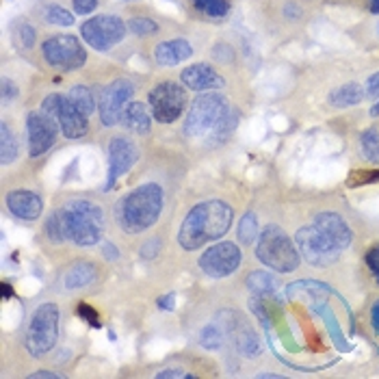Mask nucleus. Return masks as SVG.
Segmentation results:
<instances>
[{
	"label": "nucleus",
	"mask_w": 379,
	"mask_h": 379,
	"mask_svg": "<svg viewBox=\"0 0 379 379\" xmlns=\"http://www.w3.org/2000/svg\"><path fill=\"white\" fill-rule=\"evenodd\" d=\"M364 89L362 85L358 83H349V85H343L338 89H334V92L329 94V102L331 106H336V108H347V106H355V104H360L364 100Z\"/></svg>",
	"instance_id": "4be33fe9"
},
{
	"label": "nucleus",
	"mask_w": 379,
	"mask_h": 379,
	"mask_svg": "<svg viewBox=\"0 0 379 379\" xmlns=\"http://www.w3.org/2000/svg\"><path fill=\"white\" fill-rule=\"evenodd\" d=\"M126 3H130V0H126Z\"/></svg>",
	"instance_id": "6e6d98bb"
},
{
	"label": "nucleus",
	"mask_w": 379,
	"mask_h": 379,
	"mask_svg": "<svg viewBox=\"0 0 379 379\" xmlns=\"http://www.w3.org/2000/svg\"><path fill=\"white\" fill-rule=\"evenodd\" d=\"M31 377H33V379H39V377H50V379H55V377H59V375L52 373V371H39V373H33Z\"/></svg>",
	"instance_id": "09e8293b"
},
{
	"label": "nucleus",
	"mask_w": 379,
	"mask_h": 379,
	"mask_svg": "<svg viewBox=\"0 0 379 379\" xmlns=\"http://www.w3.org/2000/svg\"><path fill=\"white\" fill-rule=\"evenodd\" d=\"M68 100L80 110L83 115H92L94 110H96V98L92 94V89L85 87V85H76L70 89V94H68Z\"/></svg>",
	"instance_id": "b1692460"
},
{
	"label": "nucleus",
	"mask_w": 379,
	"mask_h": 379,
	"mask_svg": "<svg viewBox=\"0 0 379 379\" xmlns=\"http://www.w3.org/2000/svg\"><path fill=\"white\" fill-rule=\"evenodd\" d=\"M295 245L299 250V256L312 264V266H329L338 260V256L343 254L338 248H334V245L315 228V226H306V228H299L297 234H295Z\"/></svg>",
	"instance_id": "9d476101"
},
{
	"label": "nucleus",
	"mask_w": 379,
	"mask_h": 379,
	"mask_svg": "<svg viewBox=\"0 0 379 379\" xmlns=\"http://www.w3.org/2000/svg\"><path fill=\"white\" fill-rule=\"evenodd\" d=\"M148 100H150L152 117L161 124H171L185 113L187 89L173 80H163L152 89Z\"/></svg>",
	"instance_id": "6e6552de"
},
{
	"label": "nucleus",
	"mask_w": 379,
	"mask_h": 379,
	"mask_svg": "<svg viewBox=\"0 0 379 379\" xmlns=\"http://www.w3.org/2000/svg\"><path fill=\"white\" fill-rule=\"evenodd\" d=\"M258 377H271V379H278V377H282L280 373H260Z\"/></svg>",
	"instance_id": "603ef678"
},
{
	"label": "nucleus",
	"mask_w": 379,
	"mask_h": 379,
	"mask_svg": "<svg viewBox=\"0 0 379 379\" xmlns=\"http://www.w3.org/2000/svg\"><path fill=\"white\" fill-rule=\"evenodd\" d=\"M230 104L221 94H202L197 96L189 108L185 122V132L189 137H202L213 132L230 113Z\"/></svg>",
	"instance_id": "39448f33"
},
{
	"label": "nucleus",
	"mask_w": 379,
	"mask_h": 379,
	"mask_svg": "<svg viewBox=\"0 0 379 379\" xmlns=\"http://www.w3.org/2000/svg\"><path fill=\"white\" fill-rule=\"evenodd\" d=\"M379 183V171L375 169H358V171H351L347 185L349 187H362V185H373Z\"/></svg>",
	"instance_id": "72a5a7b5"
},
{
	"label": "nucleus",
	"mask_w": 379,
	"mask_h": 379,
	"mask_svg": "<svg viewBox=\"0 0 379 379\" xmlns=\"http://www.w3.org/2000/svg\"><path fill=\"white\" fill-rule=\"evenodd\" d=\"M180 80L185 87L191 89V92H213V89H221L226 85L224 76H221L217 70H213L206 63L189 65L187 70H183Z\"/></svg>",
	"instance_id": "2eb2a0df"
},
{
	"label": "nucleus",
	"mask_w": 379,
	"mask_h": 379,
	"mask_svg": "<svg viewBox=\"0 0 379 379\" xmlns=\"http://www.w3.org/2000/svg\"><path fill=\"white\" fill-rule=\"evenodd\" d=\"M371 115H373V117H377V115H379V102H377V104H373V108H371Z\"/></svg>",
	"instance_id": "864d4df0"
},
{
	"label": "nucleus",
	"mask_w": 379,
	"mask_h": 379,
	"mask_svg": "<svg viewBox=\"0 0 379 379\" xmlns=\"http://www.w3.org/2000/svg\"><path fill=\"white\" fill-rule=\"evenodd\" d=\"M72 3H74V11L78 15H87L98 7L100 0H72Z\"/></svg>",
	"instance_id": "ea45409f"
},
{
	"label": "nucleus",
	"mask_w": 379,
	"mask_h": 379,
	"mask_svg": "<svg viewBox=\"0 0 379 379\" xmlns=\"http://www.w3.org/2000/svg\"><path fill=\"white\" fill-rule=\"evenodd\" d=\"M3 293H5V299L13 297V291H11V286H9V284H3Z\"/></svg>",
	"instance_id": "3c124183"
},
{
	"label": "nucleus",
	"mask_w": 379,
	"mask_h": 379,
	"mask_svg": "<svg viewBox=\"0 0 379 379\" xmlns=\"http://www.w3.org/2000/svg\"><path fill=\"white\" fill-rule=\"evenodd\" d=\"M78 315L85 319V321H89V325L92 327H100V321H98V312L92 308V306H78Z\"/></svg>",
	"instance_id": "58836bf2"
},
{
	"label": "nucleus",
	"mask_w": 379,
	"mask_h": 379,
	"mask_svg": "<svg viewBox=\"0 0 379 379\" xmlns=\"http://www.w3.org/2000/svg\"><path fill=\"white\" fill-rule=\"evenodd\" d=\"M284 11H286V15H288V17H291V15L299 17V15H301V9H299V5H297V3H288Z\"/></svg>",
	"instance_id": "a18cd8bd"
},
{
	"label": "nucleus",
	"mask_w": 379,
	"mask_h": 379,
	"mask_svg": "<svg viewBox=\"0 0 379 379\" xmlns=\"http://www.w3.org/2000/svg\"><path fill=\"white\" fill-rule=\"evenodd\" d=\"M362 152L371 163H379V128H366L360 137Z\"/></svg>",
	"instance_id": "cd10ccee"
},
{
	"label": "nucleus",
	"mask_w": 379,
	"mask_h": 379,
	"mask_svg": "<svg viewBox=\"0 0 379 379\" xmlns=\"http://www.w3.org/2000/svg\"><path fill=\"white\" fill-rule=\"evenodd\" d=\"M63 102H65V98H63L61 94H50V96L43 98V102H41V110H43V113H46V115H50L52 120H59V113H61Z\"/></svg>",
	"instance_id": "f704fd0d"
},
{
	"label": "nucleus",
	"mask_w": 379,
	"mask_h": 379,
	"mask_svg": "<svg viewBox=\"0 0 379 379\" xmlns=\"http://www.w3.org/2000/svg\"><path fill=\"white\" fill-rule=\"evenodd\" d=\"M224 338H226V329L219 325H206L202 334H199V343H202L204 349H219L224 345Z\"/></svg>",
	"instance_id": "c85d7f7f"
},
{
	"label": "nucleus",
	"mask_w": 379,
	"mask_h": 379,
	"mask_svg": "<svg viewBox=\"0 0 379 379\" xmlns=\"http://www.w3.org/2000/svg\"><path fill=\"white\" fill-rule=\"evenodd\" d=\"M139 159V150L132 143V139L117 135L110 139L108 143V178H106V191L113 189V185L120 180V178L137 163Z\"/></svg>",
	"instance_id": "4468645a"
},
{
	"label": "nucleus",
	"mask_w": 379,
	"mask_h": 379,
	"mask_svg": "<svg viewBox=\"0 0 379 379\" xmlns=\"http://www.w3.org/2000/svg\"><path fill=\"white\" fill-rule=\"evenodd\" d=\"M41 55L52 70L72 72L87 63V52L76 35H55L41 43Z\"/></svg>",
	"instance_id": "0eeeda50"
},
{
	"label": "nucleus",
	"mask_w": 379,
	"mask_h": 379,
	"mask_svg": "<svg viewBox=\"0 0 379 379\" xmlns=\"http://www.w3.org/2000/svg\"><path fill=\"white\" fill-rule=\"evenodd\" d=\"M213 59L219 63H230L234 59V50L228 46V43H217L213 48Z\"/></svg>",
	"instance_id": "c9c22d12"
},
{
	"label": "nucleus",
	"mask_w": 379,
	"mask_h": 379,
	"mask_svg": "<svg viewBox=\"0 0 379 379\" xmlns=\"http://www.w3.org/2000/svg\"><path fill=\"white\" fill-rule=\"evenodd\" d=\"M371 325H373V329L379 334V299L375 301V306H373V310H371Z\"/></svg>",
	"instance_id": "c03bdc74"
},
{
	"label": "nucleus",
	"mask_w": 379,
	"mask_h": 379,
	"mask_svg": "<svg viewBox=\"0 0 379 379\" xmlns=\"http://www.w3.org/2000/svg\"><path fill=\"white\" fill-rule=\"evenodd\" d=\"M159 250H161V241H159V238H152V241H148V243L143 245L141 256H143L145 260H152L156 254H159Z\"/></svg>",
	"instance_id": "a19ab883"
},
{
	"label": "nucleus",
	"mask_w": 379,
	"mask_h": 379,
	"mask_svg": "<svg viewBox=\"0 0 379 379\" xmlns=\"http://www.w3.org/2000/svg\"><path fill=\"white\" fill-rule=\"evenodd\" d=\"M152 115L148 113L145 104L141 102H128L122 108V115H120V124L124 128H128L130 132H137V135H145L152 128Z\"/></svg>",
	"instance_id": "aec40b11"
},
{
	"label": "nucleus",
	"mask_w": 379,
	"mask_h": 379,
	"mask_svg": "<svg viewBox=\"0 0 379 379\" xmlns=\"http://www.w3.org/2000/svg\"><path fill=\"white\" fill-rule=\"evenodd\" d=\"M35 29L31 24H27V22H22V24L15 29V41H17V46L20 48H24V50H31L35 46Z\"/></svg>",
	"instance_id": "473e14b6"
},
{
	"label": "nucleus",
	"mask_w": 379,
	"mask_h": 379,
	"mask_svg": "<svg viewBox=\"0 0 379 379\" xmlns=\"http://www.w3.org/2000/svg\"><path fill=\"white\" fill-rule=\"evenodd\" d=\"M0 156H3V165H9L17 159V141L13 137V132L9 130L7 122L0 124Z\"/></svg>",
	"instance_id": "393cba45"
},
{
	"label": "nucleus",
	"mask_w": 379,
	"mask_h": 379,
	"mask_svg": "<svg viewBox=\"0 0 379 379\" xmlns=\"http://www.w3.org/2000/svg\"><path fill=\"white\" fill-rule=\"evenodd\" d=\"M236 232H238V241L243 245H252L258 238V217H256L254 210H248L243 215Z\"/></svg>",
	"instance_id": "bb28decb"
},
{
	"label": "nucleus",
	"mask_w": 379,
	"mask_h": 379,
	"mask_svg": "<svg viewBox=\"0 0 379 379\" xmlns=\"http://www.w3.org/2000/svg\"><path fill=\"white\" fill-rule=\"evenodd\" d=\"M197 11H202L208 17L221 20L230 11V0H191Z\"/></svg>",
	"instance_id": "a878e982"
},
{
	"label": "nucleus",
	"mask_w": 379,
	"mask_h": 379,
	"mask_svg": "<svg viewBox=\"0 0 379 379\" xmlns=\"http://www.w3.org/2000/svg\"><path fill=\"white\" fill-rule=\"evenodd\" d=\"M159 377H161V379H165V377H189V373H183V371L171 369V371H163V373H159Z\"/></svg>",
	"instance_id": "49530a36"
},
{
	"label": "nucleus",
	"mask_w": 379,
	"mask_h": 379,
	"mask_svg": "<svg viewBox=\"0 0 379 379\" xmlns=\"http://www.w3.org/2000/svg\"><path fill=\"white\" fill-rule=\"evenodd\" d=\"M243 254L238 250V245L234 243H217L213 248H208L202 256H199V269H202L208 278L221 280L232 276L241 266Z\"/></svg>",
	"instance_id": "9b49d317"
},
{
	"label": "nucleus",
	"mask_w": 379,
	"mask_h": 379,
	"mask_svg": "<svg viewBox=\"0 0 379 379\" xmlns=\"http://www.w3.org/2000/svg\"><path fill=\"white\" fill-rule=\"evenodd\" d=\"M59 338V306L41 303L31 317L27 331V349L35 358H41L55 349Z\"/></svg>",
	"instance_id": "423d86ee"
},
{
	"label": "nucleus",
	"mask_w": 379,
	"mask_h": 379,
	"mask_svg": "<svg viewBox=\"0 0 379 379\" xmlns=\"http://www.w3.org/2000/svg\"><path fill=\"white\" fill-rule=\"evenodd\" d=\"M248 288L256 297H262V299L264 297H276L278 280L271 273H266V271H254L248 278Z\"/></svg>",
	"instance_id": "5701e85b"
},
{
	"label": "nucleus",
	"mask_w": 379,
	"mask_h": 379,
	"mask_svg": "<svg viewBox=\"0 0 379 379\" xmlns=\"http://www.w3.org/2000/svg\"><path fill=\"white\" fill-rule=\"evenodd\" d=\"M0 94H3V102L5 104H9V102H13L15 98H17V85L13 83V80H9V78H3V87H0Z\"/></svg>",
	"instance_id": "e433bc0d"
},
{
	"label": "nucleus",
	"mask_w": 379,
	"mask_h": 379,
	"mask_svg": "<svg viewBox=\"0 0 379 379\" xmlns=\"http://www.w3.org/2000/svg\"><path fill=\"white\" fill-rule=\"evenodd\" d=\"M59 128L61 132L68 139H83L87 132H89V122L87 115H83L80 110L65 98L63 106H61V113H59Z\"/></svg>",
	"instance_id": "a211bd4d"
},
{
	"label": "nucleus",
	"mask_w": 379,
	"mask_h": 379,
	"mask_svg": "<svg viewBox=\"0 0 379 379\" xmlns=\"http://www.w3.org/2000/svg\"><path fill=\"white\" fill-rule=\"evenodd\" d=\"M46 234L52 243H63L68 241L65 238V230H63V221H61V215L59 210H55L48 219H46Z\"/></svg>",
	"instance_id": "2f4dec72"
},
{
	"label": "nucleus",
	"mask_w": 379,
	"mask_h": 379,
	"mask_svg": "<svg viewBox=\"0 0 379 379\" xmlns=\"http://www.w3.org/2000/svg\"><path fill=\"white\" fill-rule=\"evenodd\" d=\"M65 238L72 241L78 248H92L100 243L104 230L102 208L87 199H72L63 208H59Z\"/></svg>",
	"instance_id": "7ed1b4c3"
},
{
	"label": "nucleus",
	"mask_w": 379,
	"mask_h": 379,
	"mask_svg": "<svg viewBox=\"0 0 379 379\" xmlns=\"http://www.w3.org/2000/svg\"><path fill=\"white\" fill-rule=\"evenodd\" d=\"M159 306H161V308H165V310H171V308H173V295L169 293L167 297H163V299L159 301Z\"/></svg>",
	"instance_id": "de8ad7c7"
},
{
	"label": "nucleus",
	"mask_w": 379,
	"mask_h": 379,
	"mask_svg": "<svg viewBox=\"0 0 379 379\" xmlns=\"http://www.w3.org/2000/svg\"><path fill=\"white\" fill-rule=\"evenodd\" d=\"M27 132H29V154L33 159L41 156L43 152H48L55 141H57V132H59V122L52 120L41 110H33L27 117Z\"/></svg>",
	"instance_id": "ddd939ff"
},
{
	"label": "nucleus",
	"mask_w": 379,
	"mask_h": 379,
	"mask_svg": "<svg viewBox=\"0 0 379 379\" xmlns=\"http://www.w3.org/2000/svg\"><path fill=\"white\" fill-rule=\"evenodd\" d=\"M256 258L278 273H291L299 266V250L278 226H266L256 245Z\"/></svg>",
	"instance_id": "20e7f679"
},
{
	"label": "nucleus",
	"mask_w": 379,
	"mask_h": 379,
	"mask_svg": "<svg viewBox=\"0 0 379 379\" xmlns=\"http://www.w3.org/2000/svg\"><path fill=\"white\" fill-rule=\"evenodd\" d=\"M366 94L373 98H379V72H375L369 80H366Z\"/></svg>",
	"instance_id": "79ce46f5"
},
{
	"label": "nucleus",
	"mask_w": 379,
	"mask_h": 379,
	"mask_svg": "<svg viewBox=\"0 0 379 379\" xmlns=\"http://www.w3.org/2000/svg\"><path fill=\"white\" fill-rule=\"evenodd\" d=\"M366 264H369V269L373 271L375 280L379 282V243L373 245V248L366 252Z\"/></svg>",
	"instance_id": "4c0bfd02"
},
{
	"label": "nucleus",
	"mask_w": 379,
	"mask_h": 379,
	"mask_svg": "<svg viewBox=\"0 0 379 379\" xmlns=\"http://www.w3.org/2000/svg\"><path fill=\"white\" fill-rule=\"evenodd\" d=\"M96 278H98L96 264L80 260V262H76L72 266L68 273H65V288H70V291H74V288H85V286L92 284Z\"/></svg>",
	"instance_id": "412c9836"
},
{
	"label": "nucleus",
	"mask_w": 379,
	"mask_h": 379,
	"mask_svg": "<svg viewBox=\"0 0 379 379\" xmlns=\"http://www.w3.org/2000/svg\"><path fill=\"white\" fill-rule=\"evenodd\" d=\"M232 208L219 199H208V202L197 204L185 217L180 232H178V243L187 252H195L204 248L206 243H213L224 236L232 226Z\"/></svg>",
	"instance_id": "f257e3e1"
},
{
	"label": "nucleus",
	"mask_w": 379,
	"mask_h": 379,
	"mask_svg": "<svg viewBox=\"0 0 379 379\" xmlns=\"http://www.w3.org/2000/svg\"><path fill=\"white\" fill-rule=\"evenodd\" d=\"M102 254H104L106 260H110V262L120 258V252L115 250V245H113V243H102Z\"/></svg>",
	"instance_id": "37998d69"
},
{
	"label": "nucleus",
	"mask_w": 379,
	"mask_h": 379,
	"mask_svg": "<svg viewBox=\"0 0 379 379\" xmlns=\"http://www.w3.org/2000/svg\"><path fill=\"white\" fill-rule=\"evenodd\" d=\"M126 24L117 15H96L89 17L80 27V37L92 46L94 50L106 52L126 37Z\"/></svg>",
	"instance_id": "1a4fd4ad"
},
{
	"label": "nucleus",
	"mask_w": 379,
	"mask_h": 379,
	"mask_svg": "<svg viewBox=\"0 0 379 379\" xmlns=\"http://www.w3.org/2000/svg\"><path fill=\"white\" fill-rule=\"evenodd\" d=\"M315 228L334 245V248H338L341 252H345L351 245L353 234H351L349 226L345 224V219L338 217L336 213H321V215H317Z\"/></svg>",
	"instance_id": "dca6fc26"
},
{
	"label": "nucleus",
	"mask_w": 379,
	"mask_h": 379,
	"mask_svg": "<svg viewBox=\"0 0 379 379\" xmlns=\"http://www.w3.org/2000/svg\"><path fill=\"white\" fill-rule=\"evenodd\" d=\"M163 210V189L159 185H141L124 195L115 206V219L126 234H141L150 230Z\"/></svg>",
	"instance_id": "f03ea898"
},
{
	"label": "nucleus",
	"mask_w": 379,
	"mask_h": 379,
	"mask_svg": "<svg viewBox=\"0 0 379 379\" xmlns=\"http://www.w3.org/2000/svg\"><path fill=\"white\" fill-rule=\"evenodd\" d=\"M377 35H379V24H377Z\"/></svg>",
	"instance_id": "5fc2aeb1"
},
{
	"label": "nucleus",
	"mask_w": 379,
	"mask_h": 379,
	"mask_svg": "<svg viewBox=\"0 0 379 379\" xmlns=\"http://www.w3.org/2000/svg\"><path fill=\"white\" fill-rule=\"evenodd\" d=\"M43 15H46V20L55 27H72L74 24V15L68 9L59 7V5L46 7V13H43Z\"/></svg>",
	"instance_id": "7c9ffc66"
},
{
	"label": "nucleus",
	"mask_w": 379,
	"mask_h": 379,
	"mask_svg": "<svg viewBox=\"0 0 379 379\" xmlns=\"http://www.w3.org/2000/svg\"><path fill=\"white\" fill-rule=\"evenodd\" d=\"M369 5H371V11L379 15V0H369Z\"/></svg>",
	"instance_id": "8fccbe9b"
},
{
	"label": "nucleus",
	"mask_w": 379,
	"mask_h": 379,
	"mask_svg": "<svg viewBox=\"0 0 379 379\" xmlns=\"http://www.w3.org/2000/svg\"><path fill=\"white\" fill-rule=\"evenodd\" d=\"M193 55V46L187 41V39H169V41H163L156 46L154 50V59L159 65H178L187 61L189 57Z\"/></svg>",
	"instance_id": "6ab92c4d"
},
{
	"label": "nucleus",
	"mask_w": 379,
	"mask_h": 379,
	"mask_svg": "<svg viewBox=\"0 0 379 379\" xmlns=\"http://www.w3.org/2000/svg\"><path fill=\"white\" fill-rule=\"evenodd\" d=\"M126 27H128V31H130L132 35H139V37H148V35H154L156 31H159V24H156L154 20L141 17V15L130 17V22H128Z\"/></svg>",
	"instance_id": "c756f323"
},
{
	"label": "nucleus",
	"mask_w": 379,
	"mask_h": 379,
	"mask_svg": "<svg viewBox=\"0 0 379 379\" xmlns=\"http://www.w3.org/2000/svg\"><path fill=\"white\" fill-rule=\"evenodd\" d=\"M7 206H9L11 215H15L17 219L35 221L41 215L43 202H41V197L35 191L17 189V191H11L7 195Z\"/></svg>",
	"instance_id": "f3484780"
},
{
	"label": "nucleus",
	"mask_w": 379,
	"mask_h": 379,
	"mask_svg": "<svg viewBox=\"0 0 379 379\" xmlns=\"http://www.w3.org/2000/svg\"><path fill=\"white\" fill-rule=\"evenodd\" d=\"M135 96V85L128 78H117L102 89L100 96V120L104 126L120 124L122 108L128 104V100Z\"/></svg>",
	"instance_id": "f8f14e48"
}]
</instances>
